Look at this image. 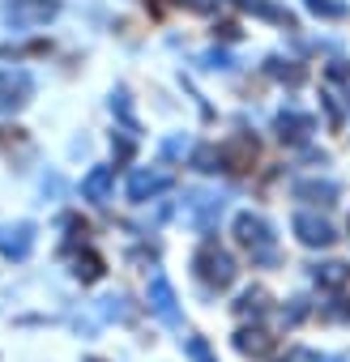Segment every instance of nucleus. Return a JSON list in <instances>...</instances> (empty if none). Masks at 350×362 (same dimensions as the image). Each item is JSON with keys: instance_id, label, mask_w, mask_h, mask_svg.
I'll use <instances>...</instances> for the list:
<instances>
[{"instance_id": "obj_8", "label": "nucleus", "mask_w": 350, "mask_h": 362, "mask_svg": "<svg viewBox=\"0 0 350 362\" xmlns=\"http://www.w3.org/2000/svg\"><path fill=\"white\" fill-rule=\"evenodd\" d=\"M149 298H154V311H158L162 320H175V294H171V286H166L162 277H154V286H149Z\"/></svg>"}, {"instance_id": "obj_1", "label": "nucleus", "mask_w": 350, "mask_h": 362, "mask_svg": "<svg viewBox=\"0 0 350 362\" xmlns=\"http://www.w3.org/2000/svg\"><path fill=\"white\" fill-rule=\"evenodd\" d=\"M60 13L56 0H9L5 5V22L13 30H30V26H47Z\"/></svg>"}, {"instance_id": "obj_2", "label": "nucleus", "mask_w": 350, "mask_h": 362, "mask_svg": "<svg viewBox=\"0 0 350 362\" xmlns=\"http://www.w3.org/2000/svg\"><path fill=\"white\" fill-rule=\"evenodd\" d=\"M197 269H201V277H205L210 286H231V277H235V264H231V256H227V252H218L214 243H205V247H201V256H197Z\"/></svg>"}, {"instance_id": "obj_4", "label": "nucleus", "mask_w": 350, "mask_h": 362, "mask_svg": "<svg viewBox=\"0 0 350 362\" xmlns=\"http://www.w3.org/2000/svg\"><path fill=\"white\" fill-rule=\"evenodd\" d=\"M235 235H239V243H244V247L269 252V226H265L261 218H252V214H239V218H235Z\"/></svg>"}, {"instance_id": "obj_3", "label": "nucleus", "mask_w": 350, "mask_h": 362, "mask_svg": "<svg viewBox=\"0 0 350 362\" xmlns=\"http://www.w3.org/2000/svg\"><path fill=\"white\" fill-rule=\"evenodd\" d=\"M30 98V77L26 73H0V111H13Z\"/></svg>"}, {"instance_id": "obj_10", "label": "nucleus", "mask_w": 350, "mask_h": 362, "mask_svg": "<svg viewBox=\"0 0 350 362\" xmlns=\"http://www.w3.org/2000/svg\"><path fill=\"white\" fill-rule=\"evenodd\" d=\"M107 188H111V170H107V166H98V170L86 179V197H90V201H103V197H107Z\"/></svg>"}, {"instance_id": "obj_7", "label": "nucleus", "mask_w": 350, "mask_h": 362, "mask_svg": "<svg viewBox=\"0 0 350 362\" xmlns=\"http://www.w3.org/2000/svg\"><path fill=\"white\" fill-rule=\"evenodd\" d=\"M171 184L166 175H149V170H137L132 179H128V197L132 201H145V197H154V192H162Z\"/></svg>"}, {"instance_id": "obj_11", "label": "nucleus", "mask_w": 350, "mask_h": 362, "mask_svg": "<svg viewBox=\"0 0 350 362\" xmlns=\"http://www.w3.org/2000/svg\"><path fill=\"white\" fill-rule=\"evenodd\" d=\"M346 277H350L346 264H324V269H316V281H320V286H346Z\"/></svg>"}, {"instance_id": "obj_6", "label": "nucleus", "mask_w": 350, "mask_h": 362, "mask_svg": "<svg viewBox=\"0 0 350 362\" xmlns=\"http://www.w3.org/2000/svg\"><path fill=\"white\" fill-rule=\"evenodd\" d=\"M231 170H248L252 166V158H256V141H248V136H239V141H231L222 153H218Z\"/></svg>"}, {"instance_id": "obj_5", "label": "nucleus", "mask_w": 350, "mask_h": 362, "mask_svg": "<svg viewBox=\"0 0 350 362\" xmlns=\"http://www.w3.org/2000/svg\"><path fill=\"white\" fill-rule=\"evenodd\" d=\"M295 230H299V239H303L307 247H324V243H333V230H329V222H320V218L299 214V218H295Z\"/></svg>"}, {"instance_id": "obj_9", "label": "nucleus", "mask_w": 350, "mask_h": 362, "mask_svg": "<svg viewBox=\"0 0 350 362\" xmlns=\"http://www.w3.org/2000/svg\"><path fill=\"white\" fill-rule=\"evenodd\" d=\"M235 345H239L244 354H252V358H265V354L273 349V341H269L265 332H248V328H244V332L235 337Z\"/></svg>"}]
</instances>
